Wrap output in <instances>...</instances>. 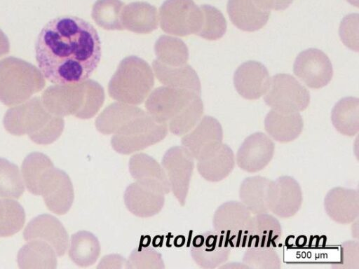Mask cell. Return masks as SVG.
Segmentation results:
<instances>
[{"instance_id": "7", "label": "cell", "mask_w": 359, "mask_h": 269, "mask_svg": "<svg viewBox=\"0 0 359 269\" xmlns=\"http://www.w3.org/2000/svg\"><path fill=\"white\" fill-rule=\"evenodd\" d=\"M303 202L302 188L292 177L283 175L271 180L268 193L269 211L278 217L294 216Z\"/></svg>"}, {"instance_id": "20", "label": "cell", "mask_w": 359, "mask_h": 269, "mask_svg": "<svg viewBox=\"0 0 359 269\" xmlns=\"http://www.w3.org/2000/svg\"><path fill=\"white\" fill-rule=\"evenodd\" d=\"M236 165L235 154L226 144L221 146L205 159L198 160L196 165L200 175L205 180L218 182L226 178Z\"/></svg>"}, {"instance_id": "10", "label": "cell", "mask_w": 359, "mask_h": 269, "mask_svg": "<svg viewBox=\"0 0 359 269\" xmlns=\"http://www.w3.org/2000/svg\"><path fill=\"white\" fill-rule=\"evenodd\" d=\"M231 249V247L221 235L211 230L193 238L190 252L198 265L212 269L219 268L228 260Z\"/></svg>"}, {"instance_id": "34", "label": "cell", "mask_w": 359, "mask_h": 269, "mask_svg": "<svg viewBox=\"0 0 359 269\" xmlns=\"http://www.w3.org/2000/svg\"><path fill=\"white\" fill-rule=\"evenodd\" d=\"M202 113V104L195 103L185 113L172 120L170 123V130L177 135L187 132L198 122Z\"/></svg>"}, {"instance_id": "25", "label": "cell", "mask_w": 359, "mask_h": 269, "mask_svg": "<svg viewBox=\"0 0 359 269\" xmlns=\"http://www.w3.org/2000/svg\"><path fill=\"white\" fill-rule=\"evenodd\" d=\"M331 120L334 128L341 134L353 137L359 130V99L354 97L341 99L334 106Z\"/></svg>"}, {"instance_id": "31", "label": "cell", "mask_w": 359, "mask_h": 269, "mask_svg": "<svg viewBox=\"0 0 359 269\" xmlns=\"http://www.w3.org/2000/svg\"><path fill=\"white\" fill-rule=\"evenodd\" d=\"M140 113L130 109H110L102 113L97 120V127L104 134L118 131L128 123L132 118H137Z\"/></svg>"}, {"instance_id": "17", "label": "cell", "mask_w": 359, "mask_h": 269, "mask_svg": "<svg viewBox=\"0 0 359 269\" xmlns=\"http://www.w3.org/2000/svg\"><path fill=\"white\" fill-rule=\"evenodd\" d=\"M123 199L128 211L141 218H148L158 214L165 202L164 194L136 181L127 186Z\"/></svg>"}, {"instance_id": "33", "label": "cell", "mask_w": 359, "mask_h": 269, "mask_svg": "<svg viewBox=\"0 0 359 269\" xmlns=\"http://www.w3.org/2000/svg\"><path fill=\"white\" fill-rule=\"evenodd\" d=\"M339 36L343 43L352 50L358 51V14L345 16L339 26Z\"/></svg>"}, {"instance_id": "21", "label": "cell", "mask_w": 359, "mask_h": 269, "mask_svg": "<svg viewBox=\"0 0 359 269\" xmlns=\"http://www.w3.org/2000/svg\"><path fill=\"white\" fill-rule=\"evenodd\" d=\"M282 236L279 221L269 212L252 214L248 246L275 247Z\"/></svg>"}, {"instance_id": "6", "label": "cell", "mask_w": 359, "mask_h": 269, "mask_svg": "<svg viewBox=\"0 0 359 269\" xmlns=\"http://www.w3.org/2000/svg\"><path fill=\"white\" fill-rule=\"evenodd\" d=\"M294 74L308 87L320 89L327 85L333 76L328 56L317 48H309L297 56L293 64Z\"/></svg>"}, {"instance_id": "12", "label": "cell", "mask_w": 359, "mask_h": 269, "mask_svg": "<svg viewBox=\"0 0 359 269\" xmlns=\"http://www.w3.org/2000/svg\"><path fill=\"white\" fill-rule=\"evenodd\" d=\"M25 240H41L49 244L59 256L69 246V235L62 223L50 214H41L31 220L23 233Z\"/></svg>"}, {"instance_id": "19", "label": "cell", "mask_w": 359, "mask_h": 269, "mask_svg": "<svg viewBox=\"0 0 359 269\" xmlns=\"http://www.w3.org/2000/svg\"><path fill=\"white\" fill-rule=\"evenodd\" d=\"M271 181L267 177L254 175L245 178L241 182L238 190L239 199L252 214L269 212L268 193Z\"/></svg>"}, {"instance_id": "29", "label": "cell", "mask_w": 359, "mask_h": 269, "mask_svg": "<svg viewBox=\"0 0 359 269\" xmlns=\"http://www.w3.org/2000/svg\"><path fill=\"white\" fill-rule=\"evenodd\" d=\"M243 262L248 268L253 269H280L281 267L280 256L272 247H247Z\"/></svg>"}, {"instance_id": "2", "label": "cell", "mask_w": 359, "mask_h": 269, "mask_svg": "<svg viewBox=\"0 0 359 269\" xmlns=\"http://www.w3.org/2000/svg\"><path fill=\"white\" fill-rule=\"evenodd\" d=\"M252 217V213L241 201H227L215 210L213 228L231 248H245L248 246Z\"/></svg>"}, {"instance_id": "30", "label": "cell", "mask_w": 359, "mask_h": 269, "mask_svg": "<svg viewBox=\"0 0 359 269\" xmlns=\"http://www.w3.org/2000/svg\"><path fill=\"white\" fill-rule=\"evenodd\" d=\"M125 268L128 269H164L161 254L151 247L135 249L126 259Z\"/></svg>"}, {"instance_id": "15", "label": "cell", "mask_w": 359, "mask_h": 269, "mask_svg": "<svg viewBox=\"0 0 359 269\" xmlns=\"http://www.w3.org/2000/svg\"><path fill=\"white\" fill-rule=\"evenodd\" d=\"M328 216L340 224H348L358 219L359 193L357 189L336 186L324 198Z\"/></svg>"}, {"instance_id": "16", "label": "cell", "mask_w": 359, "mask_h": 269, "mask_svg": "<svg viewBox=\"0 0 359 269\" xmlns=\"http://www.w3.org/2000/svg\"><path fill=\"white\" fill-rule=\"evenodd\" d=\"M226 10L236 27L250 32L262 29L271 15V10L260 0H229Z\"/></svg>"}, {"instance_id": "1", "label": "cell", "mask_w": 359, "mask_h": 269, "mask_svg": "<svg viewBox=\"0 0 359 269\" xmlns=\"http://www.w3.org/2000/svg\"><path fill=\"white\" fill-rule=\"evenodd\" d=\"M35 59L45 78L67 86L83 83L92 76L102 57L101 41L88 21L62 15L48 21L35 42Z\"/></svg>"}, {"instance_id": "26", "label": "cell", "mask_w": 359, "mask_h": 269, "mask_svg": "<svg viewBox=\"0 0 359 269\" xmlns=\"http://www.w3.org/2000/svg\"><path fill=\"white\" fill-rule=\"evenodd\" d=\"M25 221L23 207L11 198L0 199V237H9L18 233Z\"/></svg>"}, {"instance_id": "28", "label": "cell", "mask_w": 359, "mask_h": 269, "mask_svg": "<svg viewBox=\"0 0 359 269\" xmlns=\"http://www.w3.org/2000/svg\"><path fill=\"white\" fill-rule=\"evenodd\" d=\"M124 4L120 0H97L93 5L92 18L107 29H123L119 23Z\"/></svg>"}, {"instance_id": "35", "label": "cell", "mask_w": 359, "mask_h": 269, "mask_svg": "<svg viewBox=\"0 0 359 269\" xmlns=\"http://www.w3.org/2000/svg\"><path fill=\"white\" fill-rule=\"evenodd\" d=\"M333 268L358 269L359 243L358 240H347L341 246L339 261L332 264Z\"/></svg>"}, {"instance_id": "14", "label": "cell", "mask_w": 359, "mask_h": 269, "mask_svg": "<svg viewBox=\"0 0 359 269\" xmlns=\"http://www.w3.org/2000/svg\"><path fill=\"white\" fill-rule=\"evenodd\" d=\"M128 168L132 177L140 184L164 195L171 191L163 167L148 154H133L130 158Z\"/></svg>"}, {"instance_id": "38", "label": "cell", "mask_w": 359, "mask_h": 269, "mask_svg": "<svg viewBox=\"0 0 359 269\" xmlns=\"http://www.w3.org/2000/svg\"><path fill=\"white\" fill-rule=\"evenodd\" d=\"M348 1L351 4L358 7V0H346Z\"/></svg>"}, {"instance_id": "9", "label": "cell", "mask_w": 359, "mask_h": 269, "mask_svg": "<svg viewBox=\"0 0 359 269\" xmlns=\"http://www.w3.org/2000/svg\"><path fill=\"white\" fill-rule=\"evenodd\" d=\"M275 145L269 136L262 132L248 136L235 156L238 167L249 173H256L265 168L272 160Z\"/></svg>"}, {"instance_id": "37", "label": "cell", "mask_w": 359, "mask_h": 269, "mask_svg": "<svg viewBox=\"0 0 359 269\" xmlns=\"http://www.w3.org/2000/svg\"><path fill=\"white\" fill-rule=\"evenodd\" d=\"M269 9L283 11L289 7L293 0H260Z\"/></svg>"}, {"instance_id": "36", "label": "cell", "mask_w": 359, "mask_h": 269, "mask_svg": "<svg viewBox=\"0 0 359 269\" xmlns=\"http://www.w3.org/2000/svg\"><path fill=\"white\" fill-rule=\"evenodd\" d=\"M126 259L117 254L103 256L97 265L99 269H120L125 268Z\"/></svg>"}, {"instance_id": "4", "label": "cell", "mask_w": 359, "mask_h": 269, "mask_svg": "<svg viewBox=\"0 0 359 269\" xmlns=\"http://www.w3.org/2000/svg\"><path fill=\"white\" fill-rule=\"evenodd\" d=\"M264 100L272 109L299 112L308 107L310 95L309 90L292 76L278 74L271 78Z\"/></svg>"}, {"instance_id": "13", "label": "cell", "mask_w": 359, "mask_h": 269, "mask_svg": "<svg viewBox=\"0 0 359 269\" xmlns=\"http://www.w3.org/2000/svg\"><path fill=\"white\" fill-rule=\"evenodd\" d=\"M270 81L266 67L254 60L241 64L233 75V84L237 92L249 100L257 99L266 94Z\"/></svg>"}, {"instance_id": "32", "label": "cell", "mask_w": 359, "mask_h": 269, "mask_svg": "<svg viewBox=\"0 0 359 269\" xmlns=\"http://www.w3.org/2000/svg\"><path fill=\"white\" fill-rule=\"evenodd\" d=\"M205 18V26L202 36L209 40L222 38L226 30V21L223 14L216 8L209 5L201 6Z\"/></svg>"}, {"instance_id": "3", "label": "cell", "mask_w": 359, "mask_h": 269, "mask_svg": "<svg viewBox=\"0 0 359 269\" xmlns=\"http://www.w3.org/2000/svg\"><path fill=\"white\" fill-rule=\"evenodd\" d=\"M166 134L165 125L155 123L149 118H142L130 121L117 131L111 144L117 153L128 155L161 141Z\"/></svg>"}, {"instance_id": "8", "label": "cell", "mask_w": 359, "mask_h": 269, "mask_svg": "<svg viewBox=\"0 0 359 269\" xmlns=\"http://www.w3.org/2000/svg\"><path fill=\"white\" fill-rule=\"evenodd\" d=\"M222 141L223 130L219 122L212 116H205L191 132L182 139V144L198 161L215 153Z\"/></svg>"}, {"instance_id": "23", "label": "cell", "mask_w": 359, "mask_h": 269, "mask_svg": "<svg viewBox=\"0 0 359 269\" xmlns=\"http://www.w3.org/2000/svg\"><path fill=\"white\" fill-rule=\"evenodd\" d=\"M54 167L52 160L42 153L27 155L21 166L22 179L27 190L34 195H41L42 184Z\"/></svg>"}, {"instance_id": "11", "label": "cell", "mask_w": 359, "mask_h": 269, "mask_svg": "<svg viewBox=\"0 0 359 269\" xmlns=\"http://www.w3.org/2000/svg\"><path fill=\"white\" fill-rule=\"evenodd\" d=\"M41 195L50 211L58 215L67 213L74 199V188L69 175L54 167L42 184Z\"/></svg>"}, {"instance_id": "5", "label": "cell", "mask_w": 359, "mask_h": 269, "mask_svg": "<svg viewBox=\"0 0 359 269\" xmlns=\"http://www.w3.org/2000/svg\"><path fill=\"white\" fill-rule=\"evenodd\" d=\"M161 165L173 195L180 204L184 206L194 168V159L182 146H175L164 153Z\"/></svg>"}, {"instance_id": "18", "label": "cell", "mask_w": 359, "mask_h": 269, "mask_svg": "<svg viewBox=\"0 0 359 269\" xmlns=\"http://www.w3.org/2000/svg\"><path fill=\"white\" fill-rule=\"evenodd\" d=\"M303 127L304 121L299 112H284L271 109L264 119V128L268 136L283 144L298 138Z\"/></svg>"}, {"instance_id": "24", "label": "cell", "mask_w": 359, "mask_h": 269, "mask_svg": "<svg viewBox=\"0 0 359 269\" xmlns=\"http://www.w3.org/2000/svg\"><path fill=\"white\" fill-rule=\"evenodd\" d=\"M69 256L78 266L88 267L97 261L100 244L97 237L87 230H79L71 236Z\"/></svg>"}, {"instance_id": "22", "label": "cell", "mask_w": 359, "mask_h": 269, "mask_svg": "<svg viewBox=\"0 0 359 269\" xmlns=\"http://www.w3.org/2000/svg\"><path fill=\"white\" fill-rule=\"evenodd\" d=\"M18 263L22 269L47 268L57 267L56 253L46 242L32 240L18 251Z\"/></svg>"}, {"instance_id": "27", "label": "cell", "mask_w": 359, "mask_h": 269, "mask_svg": "<svg viewBox=\"0 0 359 269\" xmlns=\"http://www.w3.org/2000/svg\"><path fill=\"white\" fill-rule=\"evenodd\" d=\"M24 191L25 184L18 167L0 158V197L18 199Z\"/></svg>"}]
</instances>
